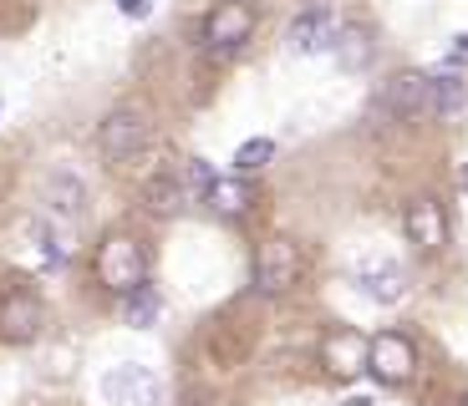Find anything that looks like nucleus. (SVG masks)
<instances>
[{
    "label": "nucleus",
    "mask_w": 468,
    "mask_h": 406,
    "mask_svg": "<svg viewBox=\"0 0 468 406\" xmlns=\"http://www.w3.org/2000/svg\"><path fill=\"white\" fill-rule=\"evenodd\" d=\"M0 112H5V102H0Z\"/></svg>",
    "instance_id": "obj_25"
},
{
    "label": "nucleus",
    "mask_w": 468,
    "mask_h": 406,
    "mask_svg": "<svg viewBox=\"0 0 468 406\" xmlns=\"http://www.w3.org/2000/svg\"><path fill=\"white\" fill-rule=\"evenodd\" d=\"M143 142H148V112H143V107H112V112L102 117V128H97V148L112 162L138 158Z\"/></svg>",
    "instance_id": "obj_2"
},
{
    "label": "nucleus",
    "mask_w": 468,
    "mask_h": 406,
    "mask_svg": "<svg viewBox=\"0 0 468 406\" xmlns=\"http://www.w3.org/2000/svg\"><path fill=\"white\" fill-rule=\"evenodd\" d=\"M41 320H47V310H41V300L31 290L11 285V290L0 295V340H36Z\"/></svg>",
    "instance_id": "obj_8"
},
{
    "label": "nucleus",
    "mask_w": 468,
    "mask_h": 406,
    "mask_svg": "<svg viewBox=\"0 0 468 406\" xmlns=\"http://www.w3.org/2000/svg\"><path fill=\"white\" fill-rule=\"evenodd\" d=\"M199 198L209 203L214 213H219V219H239V213H245L250 203H255V188H250L239 173H214V178H209V188H204Z\"/></svg>",
    "instance_id": "obj_13"
},
{
    "label": "nucleus",
    "mask_w": 468,
    "mask_h": 406,
    "mask_svg": "<svg viewBox=\"0 0 468 406\" xmlns=\"http://www.w3.org/2000/svg\"><path fill=\"white\" fill-rule=\"evenodd\" d=\"M402 234H408L418 249H443V239H448L443 209H438L433 198H412L408 209H402Z\"/></svg>",
    "instance_id": "obj_11"
},
{
    "label": "nucleus",
    "mask_w": 468,
    "mask_h": 406,
    "mask_svg": "<svg viewBox=\"0 0 468 406\" xmlns=\"http://www.w3.org/2000/svg\"><path fill=\"white\" fill-rule=\"evenodd\" d=\"M331 51H336L341 71H362L367 61H372V36H367L362 26H346V31H336V41H331Z\"/></svg>",
    "instance_id": "obj_16"
},
{
    "label": "nucleus",
    "mask_w": 468,
    "mask_h": 406,
    "mask_svg": "<svg viewBox=\"0 0 468 406\" xmlns=\"http://www.w3.org/2000/svg\"><path fill=\"white\" fill-rule=\"evenodd\" d=\"M295 279H301V249H295L291 239L260 244V255H255V290L260 295H281V290H291Z\"/></svg>",
    "instance_id": "obj_5"
},
{
    "label": "nucleus",
    "mask_w": 468,
    "mask_h": 406,
    "mask_svg": "<svg viewBox=\"0 0 468 406\" xmlns=\"http://www.w3.org/2000/svg\"><path fill=\"white\" fill-rule=\"evenodd\" d=\"M453 57H458V61H468V31H458V36H453Z\"/></svg>",
    "instance_id": "obj_22"
},
{
    "label": "nucleus",
    "mask_w": 468,
    "mask_h": 406,
    "mask_svg": "<svg viewBox=\"0 0 468 406\" xmlns=\"http://www.w3.org/2000/svg\"><path fill=\"white\" fill-rule=\"evenodd\" d=\"M382 112L398 117V122H412V117H428V77L422 71H402L382 87Z\"/></svg>",
    "instance_id": "obj_10"
},
{
    "label": "nucleus",
    "mask_w": 468,
    "mask_h": 406,
    "mask_svg": "<svg viewBox=\"0 0 468 406\" xmlns=\"http://www.w3.org/2000/svg\"><path fill=\"white\" fill-rule=\"evenodd\" d=\"M188 203H194V198H188V188L178 183V178H153L148 183V209L158 213V219H178Z\"/></svg>",
    "instance_id": "obj_15"
},
{
    "label": "nucleus",
    "mask_w": 468,
    "mask_h": 406,
    "mask_svg": "<svg viewBox=\"0 0 468 406\" xmlns=\"http://www.w3.org/2000/svg\"><path fill=\"white\" fill-rule=\"evenodd\" d=\"M97 279H102L117 300L133 295L138 285H148V259H143L138 239H128V234H107L102 249H97Z\"/></svg>",
    "instance_id": "obj_1"
},
{
    "label": "nucleus",
    "mask_w": 468,
    "mask_h": 406,
    "mask_svg": "<svg viewBox=\"0 0 468 406\" xmlns=\"http://www.w3.org/2000/svg\"><path fill=\"white\" fill-rule=\"evenodd\" d=\"M356 290H362L367 300H377V305H398L402 295H408V275H402L398 259L372 255V259L356 265Z\"/></svg>",
    "instance_id": "obj_9"
},
{
    "label": "nucleus",
    "mask_w": 468,
    "mask_h": 406,
    "mask_svg": "<svg viewBox=\"0 0 468 406\" xmlns=\"http://www.w3.org/2000/svg\"><path fill=\"white\" fill-rule=\"evenodd\" d=\"M412 340L408 336H398V330H382V336H372L367 340V371L377 376V381H387V386H402L412 376Z\"/></svg>",
    "instance_id": "obj_6"
},
{
    "label": "nucleus",
    "mask_w": 468,
    "mask_h": 406,
    "mask_svg": "<svg viewBox=\"0 0 468 406\" xmlns=\"http://www.w3.org/2000/svg\"><path fill=\"white\" fill-rule=\"evenodd\" d=\"M117 11L133 16V21H143V16H148V0H117Z\"/></svg>",
    "instance_id": "obj_21"
},
{
    "label": "nucleus",
    "mask_w": 468,
    "mask_h": 406,
    "mask_svg": "<svg viewBox=\"0 0 468 406\" xmlns=\"http://www.w3.org/2000/svg\"><path fill=\"white\" fill-rule=\"evenodd\" d=\"M463 188H468V173H463Z\"/></svg>",
    "instance_id": "obj_24"
},
{
    "label": "nucleus",
    "mask_w": 468,
    "mask_h": 406,
    "mask_svg": "<svg viewBox=\"0 0 468 406\" xmlns=\"http://www.w3.org/2000/svg\"><path fill=\"white\" fill-rule=\"evenodd\" d=\"M336 31H341V26H336V16H331V5H305V11L291 21L285 41H291L295 57H316V51H331Z\"/></svg>",
    "instance_id": "obj_7"
},
{
    "label": "nucleus",
    "mask_w": 468,
    "mask_h": 406,
    "mask_svg": "<svg viewBox=\"0 0 468 406\" xmlns=\"http://www.w3.org/2000/svg\"><path fill=\"white\" fill-rule=\"evenodd\" d=\"M458 107H463V77H453V71H438V77H428V112L453 117Z\"/></svg>",
    "instance_id": "obj_18"
},
{
    "label": "nucleus",
    "mask_w": 468,
    "mask_h": 406,
    "mask_svg": "<svg viewBox=\"0 0 468 406\" xmlns=\"http://www.w3.org/2000/svg\"><path fill=\"white\" fill-rule=\"evenodd\" d=\"M102 396L112 406H158V401H164V386H158V376H153L148 366L122 360L117 371L102 376Z\"/></svg>",
    "instance_id": "obj_4"
},
{
    "label": "nucleus",
    "mask_w": 468,
    "mask_h": 406,
    "mask_svg": "<svg viewBox=\"0 0 468 406\" xmlns=\"http://www.w3.org/2000/svg\"><path fill=\"white\" fill-rule=\"evenodd\" d=\"M270 158H275V142H270V138H250V142L234 148V173H260Z\"/></svg>",
    "instance_id": "obj_19"
},
{
    "label": "nucleus",
    "mask_w": 468,
    "mask_h": 406,
    "mask_svg": "<svg viewBox=\"0 0 468 406\" xmlns=\"http://www.w3.org/2000/svg\"><path fill=\"white\" fill-rule=\"evenodd\" d=\"M47 198H51V209H57L61 219H82L87 183H82L77 173H51V183H47Z\"/></svg>",
    "instance_id": "obj_14"
},
{
    "label": "nucleus",
    "mask_w": 468,
    "mask_h": 406,
    "mask_svg": "<svg viewBox=\"0 0 468 406\" xmlns=\"http://www.w3.org/2000/svg\"><path fill=\"white\" fill-rule=\"evenodd\" d=\"M158 315H164V300H158V290H153V285H138L133 295H122V320H128L133 330L158 325Z\"/></svg>",
    "instance_id": "obj_17"
},
{
    "label": "nucleus",
    "mask_w": 468,
    "mask_h": 406,
    "mask_svg": "<svg viewBox=\"0 0 468 406\" xmlns=\"http://www.w3.org/2000/svg\"><path fill=\"white\" fill-rule=\"evenodd\" d=\"M346 406H372V396H367V391L362 396H346Z\"/></svg>",
    "instance_id": "obj_23"
},
{
    "label": "nucleus",
    "mask_w": 468,
    "mask_h": 406,
    "mask_svg": "<svg viewBox=\"0 0 468 406\" xmlns=\"http://www.w3.org/2000/svg\"><path fill=\"white\" fill-rule=\"evenodd\" d=\"M31 239H36V259H41V265H47V269L67 259V244H61L57 234L47 229V224H36V229H31Z\"/></svg>",
    "instance_id": "obj_20"
},
{
    "label": "nucleus",
    "mask_w": 468,
    "mask_h": 406,
    "mask_svg": "<svg viewBox=\"0 0 468 406\" xmlns=\"http://www.w3.org/2000/svg\"><path fill=\"white\" fill-rule=\"evenodd\" d=\"M250 31H255V11H250L245 0H219V5L204 16V26H199V36H204V47H209V51L245 47Z\"/></svg>",
    "instance_id": "obj_3"
},
{
    "label": "nucleus",
    "mask_w": 468,
    "mask_h": 406,
    "mask_svg": "<svg viewBox=\"0 0 468 406\" xmlns=\"http://www.w3.org/2000/svg\"><path fill=\"white\" fill-rule=\"evenodd\" d=\"M321 360L331 366V376H356L367 366V340L346 325H336V330L321 336Z\"/></svg>",
    "instance_id": "obj_12"
}]
</instances>
